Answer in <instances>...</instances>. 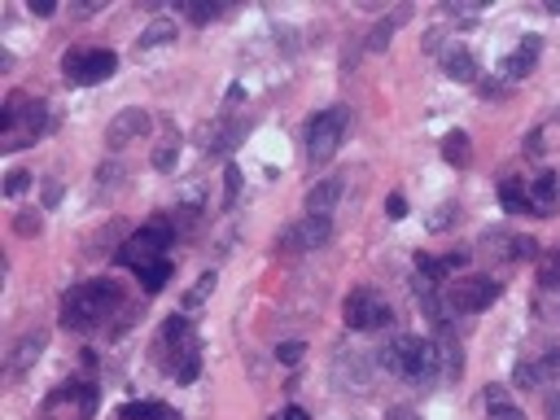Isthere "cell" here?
<instances>
[{
  "label": "cell",
  "instance_id": "cell-1",
  "mask_svg": "<svg viewBox=\"0 0 560 420\" xmlns=\"http://www.w3.org/2000/svg\"><path fill=\"white\" fill-rule=\"evenodd\" d=\"M119 285L114 280H84L62 298V324L74 333H93L119 311Z\"/></svg>",
  "mask_w": 560,
  "mask_h": 420
},
{
  "label": "cell",
  "instance_id": "cell-2",
  "mask_svg": "<svg viewBox=\"0 0 560 420\" xmlns=\"http://www.w3.org/2000/svg\"><path fill=\"white\" fill-rule=\"evenodd\" d=\"M381 364H386L394 376L412 381V386H442L438 342H425V337L403 333V337H394L390 347L381 350Z\"/></svg>",
  "mask_w": 560,
  "mask_h": 420
},
{
  "label": "cell",
  "instance_id": "cell-3",
  "mask_svg": "<svg viewBox=\"0 0 560 420\" xmlns=\"http://www.w3.org/2000/svg\"><path fill=\"white\" fill-rule=\"evenodd\" d=\"M171 241H175L171 220H153V223H145L141 232H132V237L119 246V263L123 268H132V272H145V268H153V263L167 259Z\"/></svg>",
  "mask_w": 560,
  "mask_h": 420
},
{
  "label": "cell",
  "instance_id": "cell-4",
  "mask_svg": "<svg viewBox=\"0 0 560 420\" xmlns=\"http://www.w3.org/2000/svg\"><path fill=\"white\" fill-rule=\"evenodd\" d=\"M346 127H350V110L346 105L319 110L316 119H311V127H307V158L311 162H329L341 149V141H346Z\"/></svg>",
  "mask_w": 560,
  "mask_h": 420
},
{
  "label": "cell",
  "instance_id": "cell-5",
  "mask_svg": "<svg viewBox=\"0 0 560 420\" xmlns=\"http://www.w3.org/2000/svg\"><path fill=\"white\" fill-rule=\"evenodd\" d=\"M97 416V390L88 381H66L44 398V420H93Z\"/></svg>",
  "mask_w": 560,
  "mask_h": 420
},
{
  "label": "cell",
  "instance_id": "cell-6",
  "mask_svg": "<svg viewBox=\"0 0 560 420\" xmlns=\"http://www.w3.org/2000/svg\"><path fill=\"white\" fill-rule=\"evenodd\" d=\"M114 71H119V53H110V49H66V57H62V74L71 83H79V88L101 83V79H110Z\"/></svg>",
  "mask_w": 560,
  "mask_h": 420
},
{
  "label": "cell",
  "instance_id": "cell-7",
  "mask_svg": "<svg viewBox=\"0 0 560 420\" xmlns=\"http://www.w3.org/2000/svg\"><path fill=\"white\" fill-rule=\"evenodd\" d=\"M499 294H504V285H499L495 276H460L456 285H447L451 316H477V311H486Z\"/></svg>",
  "mask_w": 560,
  "mask_h": 420
},
{
  "label": "cell",
  "instance_id": "cell-8",
  "mask_svg": "<svg viewBox=\"0 0 560 420\" xmlns=\"http://www.w3.org/2000/svg\"><path fill=\"white\" fill-rule=\"evenodd\" d=\"M341 320H346V328H355V333H372V328L390 324L394 311L377 289H355V294L341 302Z\"/></svg>",
  "mask_w": 560,
  "mask_h": 420
},
{
  "label": "cell",
  "instance_id": "cell-9",
  "mask_svg": "<svg viewBox=\"0 0 560 420\" xmlns=\"http://www.w3.org/2000/svg\"><path fill=\"white\" fill-rule=\"evenodd\" d=\"M333 237V220H319V215H302L298 223L280 228L276 237V249L280 254H307V249H319L324 241Z\"/></svg>",
  "mask_w": 560,
  "mask_h": 420
},
{
  "label": "cell",
  "instance_id": "cell-10",
  "mask_svg": "<svg viewBox=\"0 0 560 420\" xmlns=\"http://www.w3.org/2000/svg\"><path fill=\"white\" fill-rule=\"evenodd\" d=\"M145 132H149V114L141 110V105H127V110H119V114L110 119L105 145H110V149H123L127 141H136V136H145Z\"/></svg>",
  "mask_w": 560,
  "mask_h": 420
},
{
  "label": "cell",
  "instance_id": "cell-11",
  "mask_svg": "<svg viewBox=\"0 0 560 420\" xmlns=\"http://www.w3.org/2000/svg\"><path fill=\"white\" fill-rule=\"evenodd\" d=\"M468 268V249H451V254H442V259H429V254H420L416 259V272L420 280H429V285H447L456 272Z\"/></svg>",
  "mask_w": 560,
  "mask_h": 420
},
{
  "label": "cell",
  "instance_id": "cell-12",
  "mask_svg": "<svg viewBox=\"0 0 560 420\" xmlns=\"http://www.w3.org/2000/svg\"><path fill=\"white\" fill-rule=\"evenodd\" d=\"M538 57H543V35H521V44L504 57V74L521 79V74H530L538 66Z\"/></svg>",
  "mask_w": 560,
  "mask_h": 420
},
{
  "label": "cell",
  "instance_id": "cell-13",
  "mask_svg": "<svg viewBox=\"0 0 560 420\" xmlns=\"http://www.w3.org/2000/svg\"><path fill=\"white\" fill-rule=\"evenodd\" d=\"M341 189H346V175H329V180H319L316 189L307 193V215H319V220H329L333 215V206H338V198H341Z\"/></svg>",
  "mask_w": 560,
  "mask_h": 420
},
{
  "label": "cell",
  "instance_id": "cell-14",
  "mask_svg": "<svg viewBox=\"0 0 560 420\" xmlns=\"http://www.w3.org/2000/svg\"><path fill=\"white\" fill-rule=\"evenodd\" d=\"M442 71L456 83H477V57L460 44H451V49H442Z\"/></svg>",
  "mask_w": 560,
  "mask_h": 420
},
{
  "label": "cell",
  "instance_id": "cell-15",
  "mask_svg": "<svg viewBox=\"0 0 560 420\" xmlns=\"http://www.w3.org/2000/svg\"><path fill=\"white\" fill-rule=\"evenodd\" d=\"M40 350H44V333H26V337H18V347L9 350V376H26L31 364L40 359Z\"/></svg>",
  "mask_w": 560,
  "mask_h": 420
},
{
  "label": "cell",
  "instance_id": "cell-16",
  "mask_svg": "<svg viewBox=\"0 0 560 420\" xmlns=\"http://www.w3.org/2000/svg\"><path fill=\"white\" fill-rule=\"evenodd\" d=\"M482 403H486L490 420H526V412L508 398V386H499V381H490L486 390H482Z\"/></svg>",
  "mask_w": 560,
  "mask_h": 420
},
{
  "label": "cell",
  "instance_id": "cell-17",
  "mask_svg": "<svg viewBox=\"0 0 560 420\" xmlns=\"http://www.w3.org/2000/svg\"><path fill=\"white\" fill-rule=\"evenodd\" d=\"M530 206H535L538 215H552L560 206V180L556 175H538L530 180Z\"/></svg>",
  "mask_w": 560,
  "mask_h": 420
},
{
  "label": "cell",
  "instance_id": "cell-18",
  "mask_svg": "<svg viewBox=\"0 0 560 420\" xmlns=\"http://www.w3.org/2000/svg\"><path fill=\"white\" fill-rule=\"evenodd\" d=\"M408 18H412V9H394L390 18H381V23H377L372 31H368L364 49H368V53H381V49H386V44L394 40V31H398V26L408 23Z\"/></svg>",
  "mask_w": 560,
  "mask_h": 420
},
{
  "label": "cell",
  "instance_id": "cell-19",
  "mask_svg": "<svg viewBox=\"0 0 560 420\" xmlns=\"http://www.w3.org/2000/svg\"><path fill=\"white\" fill-rule=\"evenodd\" d=\"M499 198H504V210L508 215H530L535 206H530V180L521 184V180H504L499 184Z\"/></svg>",
  "mask_w": 560,
  "mask_h": 420
},
{
  "label": "cell",
  "instance_id": "cell-20",
  "mask_svg": "<svg viewBox=\"0 0 560 420\" xmlns=\"http://www.w3.org/2000/svg\"><path fill=\"white\" fill-rule=\"evenodd\" d=\"M442 158H447L451 167H468V162H473V141H468V132H447V136H442Z\"/></svg>",
  "mask_w": 560,
  "mask_h": 420
},
{
  "label": "cell",
  "instance_id": "cell-21",
  "mask_svg": "<svg viewBox=\"0 0 560 420\" xmlns=\"http://www.w3.org/2000/svg\"><path fill=\"white\" fill-rule=\"evenodd\" d=\"M438 364H442V386H451V381L464 376V355L451 337H438Z\"/></svg>",
  "mask_w": 560,
  "mask_h": 420
},
{
  "label": "cell",
  "instance_id": "cell-22",
  "mask_svg": "<svg viewBox=\"0 0 560 420\" xmlns=\"http://www.w3.org/2000/svg\"><path fill=\"white\" fill-rule=\"evenodd\" d=\"M175 40V23L171 18H153V23L141 31V40H136V49L145 53V49H162V44H171Z\"/></svg>",
  "mask_w": 560,
  "mask_h": 420
},
{
  "label": "cell",
  "instance_id": "cell-23",
  "mask_svg": "<svg viewBox=\"0 0 560 420\" xmlns=\"http://www.w3.org/2000/svg\"><path fill=\"white\" fill-rule=\"evenodd\" d=\"M215 285H220V276H215V272H201V276H197L193 289L184 294V311H197V307H201L206 298L215 294Z\"/></svg>",
  "mask_w": 560,
  "mask_h": 420
},
{
  "label": "cell",
  "instance_id": "cell-24",
  "mask_svg": "<svg viewBox=\"0 0 560 420\" xmlns=\"http://www.w3.org/2000/svg\"><path fill=\"white\" fill-rule=\"evenodd\" d=\"M245 136V123H228V127H215V136H211V153H228V149L237 145V141H241Z\"/></svg>",
  "mask_w": 560,
  "mask_h": 420
},
{
  "label": "cell",
  "instance_id": "cell-25",
  "mask_svg": "<svg viewBox=\"0 0 560 420\" xmlns=\"http://www.w3.org/2000/svg\"><path fill=\"white\" fill-rule=\"evenodd\" d=\"M136 276H141L145 294H158V289H167V280H171V259H162V263H153V268H145V272H136Z\"/></svg>",
  "mask_w": 560,
  "mask_h": 420
},
{
  "label": "cell",
  "instance_id": "cell-26",
  "mask_svg": "<svg viewBox=\"0 0 560 420\" xmlns=\"http://www.w3.org/2000/svg\"><path fill=\"white\" fill-rule=\"evenodd\" d=\"M456 220H460V206H456V201H442L438 210L425 220V228H429V232H447V228H451Z\"/></svg>",
  "mask_w": 560,
  "mask_h": 420
},
{
  "label": "cell",
  "instance_id": "cell-27",
  "mask_svg": "<svg viewBox=\"0 0 560 420\" xmlns=\"http://www.w3.org/2000/svg\"><path fill=\"white\" fill-rule=\"evenodd\" d=\"M538 285L560 294V249H552V254L543 259V268H538Z\"/></svg>",
  "mask_w": 560,
  "mask_h": 420
},
{
  "label": "cell",
  "instance_id": "cell-28",
  "mask_svg": "<svg viewBox=\"0 0 560 420\" xmlns=\"http://www.w3.org/2000/svg\"><path fill=\"white\" fill-rule=\"evenodd\" d=\"M512 381H516L521 390H538V386H543V376H538V364H530V359H521V364L512 368Z\"/></svg>",
  "mask_w": 560,
  "mask_h": 420
},
{
  "label": "cell",
  "instance_id": "cell-29",
  "mask_svg": "<svg viewBox=\"0 0 560 420\" xmlns=\"http://www.w3.org/2000/svg\"><path fill=\"white\" fill-rule=\"evenodd\" d=\"M184 14H189V23L206 26L211 18H220V5H211V0H189V5H184Z\"/></svg>",
  "mask_w": 560,
  "mask_h": 420
},
{
  "label": "cell",
  "instance_id": "cell-30",
  "mask_svg": "<svg viewBox=\"0 0 560 420\" xmlns=\"http://www.w3.org/2000/svg\"><path fill=\"white\" fill-rule=\"evenodd\" d=\"M538 376H543V386H552V381H560V350H547V355H538Z\"/></svg>",
  "mask_w": 560,
  "mask_h": 420
},
{
  "label": "cell",
  "instance_id": "cell-31",
  "mask_svg": "<svg viewBox=\"0 0 560 420\" xmlns=\"http://www.w3.org/2000/svg\"><path fill=\"white\" fill-rule=\"evenodd\" d=\"M197 215H201V210H193V206H180V210L171 215V228H175V237H180V232L189 237V232L197 228Z\"/></svg>",
  "mask_w": 560,
  "mask_h": 420
},
{
  "label": "cell",
  "instance_id": "cell-32",
  "mask_svg": "<svg viewBox=\"0 0 560 420\" xmlns=\"http://www.w3.org/2000/svg\"><path fill=\"white\" fill-rule=\"evenodd\" d=\"M237 193H241V167H232V162H228V171H223V206H232V201H237Z\"/></svg>",
  "mask_w": 560,
  "mask_h": 420
},
{
  "label": "cell",
  "instance_id": "cell-33",
  "mask_svg": "<svg viewBox=\"0 0 560 420\" xmlns=\"http://www.w3.org/2000/svg\"><path fill=\"white\" fill-rule=\"evenodd\" d=\"M14 228H18V237H35V232L44 228V220H40V210H23V215L14 220Z\"/></svg>",
  "mask_w": 560,
  "mask_h": 420
},
{
  "label": "cell",
  "instance_id": "cell-34",
  "mask_svg": "<svg viewBox=\"0 0 560 420\" xmlns=\"http://www.w3.org/2000/svg\"><path fill=\"white\" fill-rule=\"evenodd\" d=\"M302 355H307V347H302V342H285V347H276V359H280L285 368H293Z\"/></svg>",
  "mask_w": 560,
  "mask_h": 420
},
{
  "label": "cell",
  "instance_id": "cell-35",
  "mask_svg": "<svg viewBox=\"0 0 560 420\" xmlns=\"http://www.w3.org/2000/svg\"><path fill=\"white\" fill-rule=\"evenodd\" d=\"M175 158H180V145L153 149V167H158V171H171V167H175Z\"/></svg>",
  "mask_w": 560,
  "mask_h": 420
},
{
  "label": "cell",
  "instance_id": "cell-36",
  "mask_svg": "<svg viewBox=\"0 0 560 420\" xmlns=\"http://www.w3.org/2000/svg\"><path fill=\"white\" fill-rule=\"evenodd\" d=\"M26 184H31V175H26V171H9V175H5V193H9V198L26 193Z\"/></svg>",
  "mask_w": 560,
  "mask_h": 420
},
{
  "label": "cell",
  "instance_id": "cell-37",
  "mask_svg": "<svg viewBox=\"0 0 560 420\" xmlns=\"http://www.w3.org/2000/svg\"><path fill=\"white\" fill-rule=\"evenodd\" d=\"M386 215H390V220H403V215H408V201H403V193H390V198H386Z\"/></svg>",
  "mask_w": 560,
  "mask_h": 420
},
{
  "label": "cell",
  "instance_id": "cell-38",
  "mask_svg": "<svg viewBox=\"0 0 560 420\" xmlns=\"http://www.w3.org/2000/svg\"><path fill=\"white\" fill-rule=\"evenodd\" d=\"M97 180H101V184H119V180H123V167H119V162H105V167L97 171Z\"/></svg>",
  "mask_w": 560,
  "mask_h": 420
},
{
  "label": "cell",
  "instance_id": "cell-39",
  "mask_svg": "<svg viewBox=\"0 0 560 420\" xmlns=\"http://www.w3.org/2000/svg\"><path fill=\"white\" fill-rule=\"evenodd\" d=\"M31 14L35 18H53L57 14V0H31Z\"/></svg>",
  "mask_w": 560,
  "mask_h": 420
},
{
  "label": "cell",
  "instance_id": "cell-40",
  "mask_svg": "<svg viewBox=\"0 0 560 420\" xmlns=\"http://www.w3.org/2000/svg\"><path fill=\"white\" fill-rule=\"evenodd\" d=\"M386 420H420V416H416V407H390Z\"/></svg>",
  "mask_w": 560,
  "mask_h": 420
},
{
  "label": "cell",
  "instance_id": "cell-41",
  "mask_svg": "<svg viewBox=\"0 0 560 420\" xmlns=\"http://www.w3.org/2000/svg\"><path fill=\"white\" fill-rule=\"evenodd\" d=\"M280 420H311V416H307L302 407H285V412H280Z\"/></svg>",
  "mask_w": 560,
  "mask_h": 420
},
{
  "label": "cell",
  "instance_id": "cell-42",
  "mask_svg": "<svg viewBox=\"0 0 560 420\" xmlns=\"http://www.w3.org/2000/svg\"><path fill=\"white\" fill-rule=\"evenodd\" d=\"M547 416L560 420V395H556V398H547Z\"/></svg>",
  "mask_w": 560,
  "mask_h": 420
},
{
  "label": "cell",
  "instance_id": "cell-43",
  "mask_svg": "<svg viewBox=\"0 0 560 420\" xmlns=\"http://www.w3.org/2000/svg\"><path fill=\"white\" fill-rule=\"evenodd\" d=\"M153 420H180V416H175V412H171L167 403H162V407H158V416H153Z\"/></svg>",
  "mask_w": 560,
  "mask_h": 420
},
{
  "label": "cell",
  "instance_id": "cell-44",
  "mask_svg": "<svg viewBox=\"0 0 560 420\" xmlns=\"http://www.w3.org/2000/svg\"><path fill=\"white\" fill-rule=\"evenodd\" d=\"M543 9H547V14H560V0H543Z\"/></svg>",
  "mask_w": 560,
  "mask_h": 420
}]
</instances>
